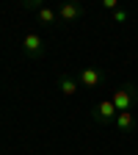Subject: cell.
Returning a JSON list of instances; mask_svg holds the SVG:
<instances>
[{
    "instance_id": "5b68a950",
    "label": "cell",
    "mask_w": 138,
    "mask_h": 155,
    "mask_svg": "<svg viewBox=\"0 0 138 155\" xmlns=\"http://www.w3.org/2000/svg\"><path fill=\"white\" fill-rule=\"evenodd\" d=\"M83 14H86V8L80 3H64L58 8V19H61V22H75V19H80Z\"/></svg>"
},
{
    "instance_id": "277c9868",
    "label": "cell",
    "mask_w": 138,
    "mask_h": 155,
    "mask_svg": "<svg viewBox=\"0 0 138 155\" xmlns=\"http://www.w3.org/2000/svg\"><path fill=\"white\" fill-rule=\"evenodd\" d=\"M116 114H119V111H116L113 100L108 97V100H102L100 105L91 111V119H94V122H113V119H116Z\"/></svg>"
},
{
    "instance_id": "9c48e42d",
    "label": "cell",
    "mask_w": 138,
    "mask_h": 155,
    "mask_svg": "<svg viewBox=\"0 0 138 155\" xmlns=\"http://www.w3.org/2000/svg\"><path fill=\"white\" fill-rule=\"evenodd\" d=\"M127 19H130V14H127L124 8H116V11H113V22H127Z\"/></svg>"
},
{
    "instance_id": "7a4b0ae2",
    "label": "cell",
    "mask_w": 138,
    "mask_h": 155,
    "mask_svg": "<svg viewBox=\"0 0 138 155\" xmlns=\"http://www.w3.org/2000/svg\"><path fill=\"white\" fill-rule=\"evenodd\" d=\"M77 81H80V86H86V89H94V86L105 83V72L100 67H83L80 75H77Z\"/></svg>"
},
{
    "instance_id": "6da1fadb",
    "label": "cell",
    "mask_w": 138,
    "mask_h": 155,
    "mask_svg": "<svg viewBox=\"0 0 138 155\" xmlns=\"http://www.w3.org/2000/svg\"><path fill=\"white\" fill-rule=\"evenodd\" d=\"M111 100H113V105H116V111H133L135 105H138V86L135 83H124V86H119V89H113V94H111Z\"/></svg>"
},
{
    "instance_id": "30bf717a",
    "label": "cell",
    "mask_w": 138,
    "mask_h": 155,
    "mask_svg": "<svg viewBox=\"0 0 138 155\" xmlns=\"http://www.w3.org/2000/svg\"><path fill=\"white\" fill-rule=\"evenodd\" d=\"M102 8H108V11H116L119 6H116V0H102Z\"/></svg>"
},
{
    "instance_id": "3957f363",
    "label": "cell",
    "mask_w": 138,
    "mask_h": 155,
    "mask_svg": "<svg viewBox=\"0 0 138 155\" xmlns=\"http://www.w3.org/2000/svg\"><path fill=\"white\" fill-rule=\"evenodd\" d=\"M22 50L28 58H42L44 55V42H42V36L39 33H25L22 36Z\"/></svg>"
},
{
    "instance_id": "ba28073f",
    "label": "cell",
    "mask_w": 138,
    "mask_h": 155,
    "mask_svg": "<svg viewBox=\"0 0 138 155\" xmlns=\"http://www.w3.org/2000/svg\"><path fill=\"white\" fill-rule=\"evenodd\" d=\"M36 19L42 25H55V22H61V19H58V11L55 8H47V6H39L36 8Z\"/></svg>"
},
{
    "instance_id": "52a82bcc",
    "label": "cell",
    "mask_w": 138,
    "mask_h": 155,
    "mask_svg": "<svg viewBox=\"0 0 138 155\" xmlns=\"http://www.w3.org/2000/svg\"><path fill=\"white\" fill-rule=\"evenodd\" d=\"M113 125L119 127L122 133H130V130H135V116H133V111H122V114H116Z\"/></svg>"
},
{
    "instance_id": "8992f818",
    "label": "cell",
    "mask_w": 138,
    "mask_h": 155,
    "mask_svg": "<svg viewBox=\"0 0 138 155\" xmlns=\"http://www.w3.org/2000/svg\"><path fill=\"white\" fill-rule=\"evenodd\" d=\"M77 86H80V81H77L75 75H61L58 78V89H61V94H66V97L77 94Z\"/></svg>"
}]
</instances>
